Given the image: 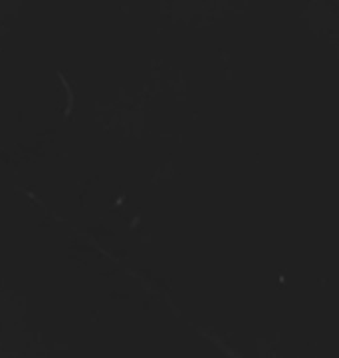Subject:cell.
Returning <instances> with one entry per match:
<instances>
[]
</instances>
